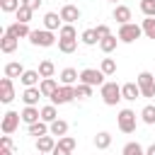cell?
Instances as JSON below:
<instances>
[{
    "label": "cell",
    "instance_id": "6da1fadb",
    "mask_svg": "<svg viewBox=\"0 0 155 155\" xmlns=\"http://www.w3.org/2000/svg\"><path fill=\"white\" fill-rule=\"evenodd\" d=\"M99 92H102V102L107 104V107H116L124 97H121V85H116V82H104L102 87H99Z\"/></svg>",
    "mask_w": 155,
    "mask_h": 155
},
{
    "label": "cell",
    "instance_id": "7a4b0ae2",
    "mask_svg": "<svg viewBox=\"0 0 155 155\" xmlns=\"http://www.w3.org/2000/svg\"><path fill=\"white\" fill-rule=\"evenodd\" d=\"M116 36H119V41H124V44H133L136 39H140V36H143V27H140V24H133V22L121 24Z\"/></svg>",
    "mask_w": 155,
    "mask_h": 155
},
{
    "label": "cell",
    "instance_id": "3957f363",
    "mask_svg": "<svg viewBox=\"0 0 155 155\" xmlns=\"http://www.w3.org/2000/svg\"><path fill=\"white\" fill-rule=\"evenodd\" d=\"M29 41H31L34 46L48 48V46H53V44H56V36H53V31H48V29H31Z\"/></svg>",
    "mask_w": 155,
    "mask_h": 155
},
{
    "label": "cell",
    "instance_id": "277c9868",
    "mask_svg": "<svg viewBox=\"0 0 155 155\" xmlns=\"http://www.w3.org/2000/svg\"><path fill=\"white\" fill-rule=\"evenodd\" d=\"M136 82H138V87H140V94L143 97H155V75L153 73H148V70H143V73H138V78H136Z\"/></svg>",
    "mask_w": 155,
    "mask_h": 155
},
{
    "label": "cell",
    "instance_id": "5b68a950",
    "mask_svg": "<svg viewBox=\"0 0 155 155\" xmlns=\"http://www.w3.org/2000/svg\"><path fill=\"white\" fill-rule=\"evenodd\" d=\"M104 73L102 70H94V68H85L80 70V82L82 85H90V87H102L104 85Z\"/></svg>",
    "mask_w": 155,
    "mask_h": 155
},
{
    "label": "cell",
    "instance_id": "8992f818",
    "mask_svg": "<svg viewBox=\"0 0 155 155\" xmlns=\"http://www.w3.org/2000/svg\"><path fill=\"white\" fill-rule=\"evenodd\" d=\"M75 99V85H61L53 94H51V104L61 107V104H68Z\"/></svg>",
    "mask_w": 155,
    "mask_h": 155
},
{
    "label": "cell",
    "instance_id": "52a82bcc",
    "mask_svg": "<svg viewBox=\"0 0 155 155\" xmlns=\"http://www.w3.org/2000/svg\"><path fill=\"white\" fill-rule=\"evenodd\" d=\"M116 124H119V131H124V133H133L136 131V111H131V109H121L119 111V116H116Z\"/></svg>",
    "mask_w": 155,
    "mask_h": 155
},
{
    "label": "cell",
    "instance_id": "ba28073f",
    "mask_svg": "<svg viewBox=\"0 0 155 155\" xmlns=\"http://www.w3.org/2000/svg\"><path fill=\"white\" fill-rule=\"evenodd\" d=\"M19 121H22V114H17V111H5V114H2V133H5V136L15 133L17 126H19Z\"/></svg>",
    "mask_w": 155,
    "mask_h": 155
},
{
    "label": "cell",
    "instance_id": "9c48e42d",
    "mask_svg": "<svg viewBox=\"0 0 155 155\" xmlns=\"http://www.w3.org/2000/svg\"><path fill=\"white\" fill-rule=\"evenodd\" d=\"M15 99V85H12V78H2L0 80V102L2 104H10Z\"/></svg>",
    "mask_w": 155,
    "mask_h": 155
},
{
    "label": "cell",
    "instance_id": "30bf717a",
    "mask_svg": "<svg viewBox=\"0 0 155 155\" xmlns=\"http://www.w3.org/2000/svg\"><path fill=\"white\" fill-rule=\"evenodd\" d=\"M58 15H61L63 24H73V22L80 19V10H78V5H63Z\"/></svg>",
    "mask_w": 155,
    "mask_h": 155
},
{
    "label": "cell",
    "instance_id": "8fae6325",
    "mask_svg": "<svg viewBox=\"0 0 155 155\" xmlns=\"http://www.w3.org/2000/svg\"><path fill=\"white\" fill-rule=\"evenodd\" d=\"M41 97H44V94H41L39 87H24V92H22V102H24V107H36Z\"/></svg>",
    "mask_w": 155,
    "mask_h": 155
},
{
    "label": "cell",
    "instance_id": "7c38bea8",
    "mask_svg": "<svg viewBox=\"0 0 155 155\" xmlns=\"http://www.w3.org/2000/svg\"><path fill=\"white\" fill-rule=\"evenodd\" d=\"M61 27H63V19H61L58 12H46V15H44V29H48V31H61Z\"/></svg>",
    "mask_w": 155,
    "mask_h": 155
},
{
    "label": "cell",
    "instance_id": "4fadbf2b",
    "mask_svg": "<svg viewBox=\"0 0 155 155\" xmlns=\"http://www.w3.org/2000/svg\"><path fill=\"white\" fill-rule=\"evenodd\" d=\"M121 97H124L126 102H136L138 97H143L138 82H126V85H121Z\"/></svg>",
    "mask_w": 155,
    "mask_h": 155
},
{
    "label": "cell",
    "instance_id": "5bb4252c",
    "mask_svg": "<svg viewBox=\"0 0 155 155\" xmlns=\"http://www.w3.org/2000/svg\"><path fill=\"white\" fill-rule=\"evenodd\" d=\"M5 31H7V34H12L15 39H29V34H31L29 24H22V22H15V24H10Z\"/></svg>",
    "mask_w": 155,
    "mask_h": 155
},
{
    "label": "cell",
    "instance_id": "9a60e30c",
    "mask_svg": "<svg viewBox=\"0 0 155 155\" xmlns=\"http://www.w3.org/2000/svg\"><path fill=\"white\" fill-rule=\"evenodd\" d=\"M19 114H22V121H24L27 126H31V124L41 121V109H39V107H24Z\"/></svg>",
    "mask_w": 155,
    "mask_h": 155
},
{
    "label": "cell",
    "instance_id": "2e32d148",
    "mask_svg": "<svg viewBox=\"0 0 155 155\" xmlns=\"http://www.w3.org/2000/svg\"><path fill=\"white\" fill-rule=\"evenodd\" d=\"M53 148H56V138L48 133V136H41V138H36V150L39 153H46V155H51L53 153Z\"/></svg>",
    "mask_w": 155,
    "mask_h": 155
},
{
    "label": "cell",
    "instance_id": "e0dca14e",
    "mask_svg": "<svg viewBox=\"0 0 155 155\" xmlns=\"http://www.w3.org/2000/svg\"><path fill=\"white\" fill-rule=\"evenodd\" d=\"M17 44H19V39H15L12 34H2V39H0V51L2 53H15L17 51Z\"/></svg>",
    "mask_w": 155,
    "mask_h": 155
},
{
    "label": "cell",
    "instance_id": "ac0fdd59",
    "mask_svg": "<svg viewBox=\"0 0 155 155\" xmlns=\"http://www.w3.org/2000/svg\"><path fill=\"white\" fill-rule=\"evenodd\" d=\"M58 87H61V85H58L53 78H41V82H39V90H41V94H44V97H48V99H51V94H53Z\"/></svg>",
    "mask_w": 155,
    "mask_h": 155
},
{
    "label": "cell",
    "instance_id": "d6986e66",
    "mask_svg": "<svg viewBox=\"0 0 155 155\" xmlns=\"http://www.w3.org/2000/svg\"><path fill=\"white\" fill-rule=\"evenodd\" d=\"M80 82V73L75 68H63L61 70V85H75Z\"/></svg>",
    "mask_w": 155,
    "mask_h": 155
},
{
    "label": "cell",
    "instance_id": "ffe728a7",
    "mask_svg": "<svg viewBox=\"0 0 155 155\" xmlns=\"http://www.w3.org/2000/svg\"><path fill=\"white\" fill-rule=\"evenodd\" d=\"M27 131H29V136H36V138H41V136H48V133H51V126H48L46 121H36V124L27 126Z\"/></svg>",
    "mask_w": 155,
    "mask_h": 155
},
{
    "label": "cell",
    "instance_id": "44dd1931",
    "mask_svg": "<svg viewBox=\"0 0 155 155\" xmlns=\"http://www.w3.org/2000/svg\"><path fill=\"white\" fill-rule=\"evenodd\" d=\"M114 19H116L119 24H128V19H131V7H128V5H116V7H114Z\"/></svg>",
    "mask_w": 155,
    "mask_h": 155
},
{
    "label": "cell",
    "instance_id": "7402d4cb",
    "mask_svg": "<svg viewBox=\"0 0 155 155\" xmlns=\"http://www.w3.org/2000/svg\"><path fill=\"white\" fill-rule=\"evenodd\" d=\"M24 75V65L17 63V61H10L5 63V78H22Z\"/></svg>",
    "mask_w": 155,
    "mask_h": 155
},
{
    "label": "cell",
    "instance_id": "603a6c76",
    "mask_svg": "<svg viewBox=\"0 0 155 155\" xmlns=\"http://www.w3.org/2000/svg\"><path fill=\"white\" fill-rule=\"evenodd\" d=\"M39 70H24V75L19 78V82L24 85V87H39Z\"/></svg>",
    "mask_w": 155,
    "mask_h": 155
},
{
    "label": "cell",
    "instance_id": "cb8c5ba5",
    "mask_svg": "<svg viewBox=\"0 0 155 155\" xmlns=\"http://www.w3.org/2000/svg\"><path fill=\"white\" fill-rule=\"evenodd\" d=\"M48 126H51V136H53V138H56V136L63 138V136L68 133V121H63V119H56V121L48 124Z\"/></svg>",
    "mask_w": 155,
    "mask_h": 155
},
{
    "label": "cell",
    "instance_id": "d4e9b609",
    "mask_svg": "<svg viewBox=\"0 0 155 155\" xmlns=\"http://www.w3.org/2000/svg\"><path fill=\"white\" fill-rule=\"evenodd\" d=\"M109 145H111V133L99 131V133L94 136V148H97V150H107Z\"/></svg>",
    "mask_w": 155,
    "mask_h": 155
},
{
    "label": "cell",
    "instance_id": "484cf974",
    "mask_svg": "<svg viewBox=\"0 0 155 155\" xmlns=\"http://www.w3.org/2000/svg\"><path fill=\"white\" fill-rule=\"evenodd\" d=\"M56 119H58L56 104H46V107H41V121H46V124H53Z\"/></svg>",
    "mask_w": 155,
    "mask_h": 155
},
{
    "label": "cell",
    "instance_id": "4316f807",
    "mask_svg": "<svg viewBox=\"0 0 155 155\" xmlns=\"http://www.w3.org/2000/svg\"><path fill=\"white\" fill-rule=\"evenodd\" d=\"M78 48V39H58V51L61 53H73Z\"/></svg>",
    "mask_w": 155,
    "mask_h": 155
},
{
    "label": "cell",
    "instance_id": "83f0119b",
    "mask_svg": "<svg viewBox=\"0 0 155 155\" xmlns=\"http://www.w3.org/2000/svg\"><path fill=\"white\" fill-rule=\"evenodd\" d=\"M140 119H143L148 126H153V124H155V104H145V107L140 109Z\"/></svg>",
    "mask_w": 155,
    "mask_h": 155
},
{
    "label": "cell",
    "instance_id": "f1b7e54d",
    "mask_svg": "<svg viewBox=\"0 0 155 155\" xmlns=\"http://www.w3.org/2000/svg\"><path fill=\"white\" fill-rule=\"evenodd\" d=\"M31 15H34V10L31 7H27V5H22L17 12H15V17H17V22H22V24H29V19H31Z\"/></svg>",
    "mask_w": 155,
    "mask_h": 155
},
{
    "label": "cell",
    "instance_id": "f546056e",
    "mask_svg": "<svg viewBox=\"0 0 155 155\" xmlns=\"http://www.w3.org/2000/svg\"><path fill=\"white\" fill-rule=\"evenodd\" d=\"M36 70H39V75H41V78H53V73H56V65H53L51 61H41Z\"/></svg>",
    "mask_w": 155,
    "mask_h": 155
},
{
    "label": "cell",
    "instance_id": "4dcf8cb0",
    "mask_svg": "<svg viewBox=\"0 0 155 155\" xmlns=\"http://www.w3.org/2000/svg\"><path fill=\"white\" fill-rule=\"evenodd\" d=\"M140 27H143V34L148 39H155V17H145L140 22Z\"/></svg>",
    "mask_w": 155,
    "mask_h": 155
},
{
    "label": "cell",
    "instance_id": "1f68e13d",
    "mask_svg": "<svg viewBox=\"0 0 155 155\" xmlns=\"http://www.w3.org/2000/svg\"><path fill=\"white\" fill-rule=\"evenodd\" d=\"M121 155H145V150H143V145L140 143H126L124 145V150H121Z\"/></svg>",
    "mask_w": 155,
    "mask_h": 155
},
{
    "label": "cell",
    "instance_id": "d6a6232c",
    "mask_svg": "<svg viewBox=\"0 0 155 155\" xmlns=\"http://www.w3.org/2000/svg\"><path fill=\"white\" fill-rule=\"evenodd\" d=\"M116 44H119V39L111 34V36H107V39H102V41H99V48H102L104 53H111V51L116 48Z\"/></svg>",
    "mask_w": 155,
    "mask_h": 155
},
{
    "label": "cell",
    "instance_id": "836d02e7",
    "mask_svg": "<svg viewBox=\"0 0 155 155\" xmlns=\"http://www.w3.org/2000/svg\"><path fill=\"white\" fill-rule=\"evenodd\" d=\"M80 41H82L85 46H94V44H99V39H97L94 29H85V31H82V36H80Z\"/></svg>",
    "mask_w": 155,
    "mask_h": 155
},
{
    "label": "cell",
    "instance_id": "e575fe53",
    "mask_svg": "<svg viewBox=\"0 0 155 155\" xmlns=\"http://www.w3.org/2000/svg\"><path fill=\"white\" fill-rule=\"evenodd\" d=\"M99 70H102L104 75H114V73H116V61H114V58H102Z\"/></svg>",
    "mask_w": 155,
    "mask_h": 155
},
{
    "label": "cell",
    "instance_id": "d590c367",
    "mask_svg": "<svg viewBox=\"0 0 155 155\" xmlns=\"http://www.w3.org/2000/svg\"><path fill=\"white\" fill-rule=\"evenodd\" d=\"M22 7V0H0V10L2 12H17Z\"/></svg>",
    "mask_w": 155,
    "mask_h": 155
},
{
    "label": "cell",
    "instance_id": "8d00e7d4",
    "mask_svg": "<svg viewBox=\"0 0 155 155\" xmlns=\"http://www.w3.org/2000/svg\"><path fill=\"white\" fill-rule=\"evenodd\" d=\"M58 39H78V31L73 24H63L61 31H58Z\"/></svg>",
    "mask_w": 155,
    "mask_h": 155
},
{
    "label": "cell",
    "instance_id": "74e56055",
    "mask_svg": "<svg viewBox=\"0 0 155 155\" xmlns=\"http://www.w3.org/2000/svg\"><path fill=\"white\" fill-rule=\"evenodd\" d=\"M75 97H78V99H87V97H92V87L78 82V85H75Z\"/></svg>",
    "mask_w": 155,
    "mask_h": 155
},
{
    "label": "cell",
    "instance_id": "f35d334b",
    "mask_svg": "<svg viewBox=\"0 0 155 155\" xmlns=\"http://www.w3.org/2000/svg\"><path fill=\"white\" fill-rule=\"evenodd\" d=\"M140 12L145 17H155V0H140Z\"/></svg>",
    "mask_w": 155,
    "mask_h": 155
},
{
    "label": "cell",
    "instance_id": "ab89813d",
    "mask_svg": "<svg viewBox=\"0 0 155 155\" xmlns=\"http://www.w3.org/2000/svg\"><path fill=\"white\" fill-rule=\"evenodd\" d=\"M58 145H61V148H65V150H70V153H73V150H75V145H78V140H75V138H73V136H63V138H58Z\"/></svg>",
    "mask_w": 155,
    "mask_h": 155
},
{
    "label": "cell",
    "instance_id": "60d3db41",
    "mask_svg": "<svg viewBox=\"0 0 155 155\" xmlns=\"http://www.w3.org/2000/svg\"><path fill=\"white\" fill-rule=\"evenodd\" d=\"M94 34H97V39L102 41V39H107V36H111V29H109L107 24H97V27H94Z\"/></svg>",
    "mask_w": 155,
    "mask_h": 155
},
{
    "label": "cell",
    "instance_id": "b9f144b4",
    "mask_svg": "<svg viewBox=\"0 0 155 155\" xmlns=\"http://www.w3.org/2000/svg\"><path fill=\"white\" fill-rule=\"evenodd\" d=\"M0 148H5V150H15L12 138H10V136H2V138H0Z\"/></svg>",
    "mask_w": 155,
    "mask_h": 155
},
{
    "label": "cell",
    "instance_id": "7bdbcfd3",
    "mask_svg": "<svg viewBox=\"0 0 155 155\" xmlns=\"http://www.w3.org/2000/svg\"><path fill=\"white\" fill-rule=\"evenodd\" d=\"M22 5H27V7H31V10H39L41 0H22Z\"/></svg>",
    "mask_w": 155,
    "mask_h": 155
},
{
    "label": "cell",
    "instance_id": "ee69618b",
    "mask_svg": "<svg viewBox=\"0 0 155 155\" xmlns=\"http://www.w3.org/2000/svg\"><path fill=\"white\" fill-rule=\"evenodd\" d=\"M51 155H70V150H65V148H61L58 143H56V148H53V153Z\"/></svg>",
    "mask_w": 155,
    "mask_h": 155
},
{
    "label": "cell",
    "instance_id": "f6af8a7d",
    "mask_svg": "<svg viewBox=\"0 0 155 155\" xmlns=\"http://www.w3.org/2000/svg\"><path fill=\"white\" fill-rule=\"evenodd\" d=\"M145 155H155V143H153V145H148V150H145Z\"/></svg>",
    "mask_w": 155,
    "mask_h": 155
},
{
    "label": "cell",
    "instance_id": "bcb514c9",
    "mask_svg": "<svg viewBox=\"0 0 155 155\" xmlns=\"http://www.w3.org/2000/svg\"><path fill=\"white\" fill-rule=\"evenodd\" d=\"M0 155H12V150H5V148H0Z\"/></svg>",
    "mask_w": 155,
    "mask_h": 155
},
{
    "label": "cell",
    "instance_id": "7dc6e473",
    "mask_svg": "<svg viewBox=\"0 0 155 155\" xmlns=\"http://www.w3.org/2000/svg\"><path fill=\"white\" fill-rule=\"evenodd\" d=\"M39 155H46V153H39Z\"/></svg>",
    "mask_w": 155,
    "mask_h": 155
},
{
    "label": "cell",
    "instance_id": "c3c4849f",
    "mask_svg": "<svg viewBox=\"0 0 155 155\" xmlns=\"http://www.w3.org/2000/svg\"><path fill=\"white\" fill-rule=\"evenodd\" d=\"M111 2H116V0H111Z\"/></svg>",
    "mask_w": 155,
    "mask_h": 155
}]
</instances>
